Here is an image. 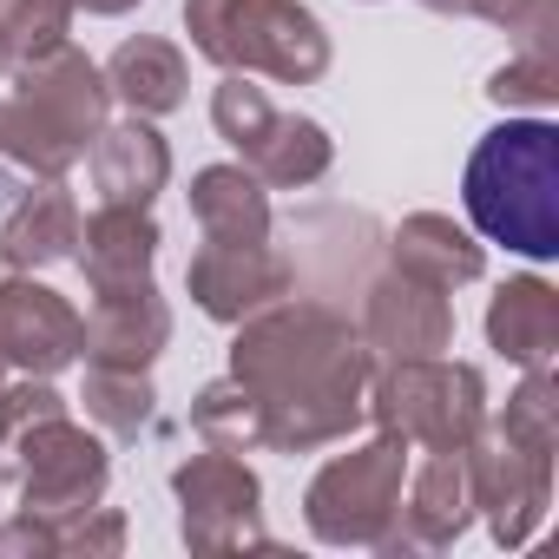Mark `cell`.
<instances>
[{"label":"cell","mask_w":559,"mask_h":559,"mask_svg":"<svg viewBox=\"0 0 559 559\" xmlns=\"http://www.w3.org/2000/svg\"><path fill=\"white\" fill-rule=\"evenodd\" d=\"M389 270L415 276V284H435V290H467L487 276V243L454 224L448 211H408L395 230H389Z\"/></svg>","instance_id":"obj_16"},{"label":"cell","mask_w":559,"mask_h":559,"mask_svg":"<svg viewBox=\"0 0 559 559\" xmlns=\"http://www.w3.org/2000/svg\"><path fill=\"white\" fill-rule=\"evenodd\" d=\"M185 198H191V217H198L204 237H276L270 191L243 165H204V171H191Z\"/></svg>","instance_id":"obj_22"},{"label":"cell","mask_w":559,"mask_h":559,"mask_svg":"<svg viewBox=\"0 0 559 559\" xmlns=\"http://www.w3.org/2000/svg\"><path fill=\"white\" fill-rule=\"evenodd\" d=\"M14 73L21 86L0 99V158L27 178H67L112 119V86L73 40Z\"/></svg>","instance_id":"obj_3"},{"label":"cell","mask_w":559,"mask_h":559,"mask_svg":"<svg viewBox=\"0 0 559 559\" xmlns=\"http://www.w3.org/2000/svg\"><path fill=\"white\" fill-rule=\"evenodd\" d=\"M0 362L21 376H60L80 362V310L34 270L0 276Z\"/></svg>","instance_id":"obj_12"},{"label":"cell","mask_w":559,"mask_h":559,"mask_svg":"<svg viewBox=\"0 0 559 559\" xmlns=\"http://www.w3.org/2000/svg\"><path fill=\"white\" fill-rule=\"evenodd\" d=\"M185 34L217 73H263L276 86H317L330 73V27L304 0H185Z\"/></svg>","instance_id":"obj_4"},{"label":"cell","mask_w":559,"mask_h":559,"mask_svg":"<svg viewBox=\"0 0 559 559\" xmlns=\"http://www.w3.org/2000/svg\"><path fill=\"white\" fill-rule=\"evenodd\" d=\"M73 14H80L73 0H8V8H0V34H8L14 67L60 53L73 40Z\"/></svg>","instance_id":"obj_26"},{"label":"cell","mask_w":559,"mask_h":559,"mask_svg":"<svg viewBox=\"0 0 559 559\" xmlns=\"http://www.w3.org/2000/svg\"><path fill=\"white\" fill-rule=\"evenodd\" d=\"M14 73V53H8V34H0V80H8Z\"/></svg>","instance_id":"obj_33"},{"label":"cell","mask_w":559,"mask_h":559,"mask_svg":"<svg viewBox=\"0 0 559 559\" xmlns=\"http://www.w3.org/2000/svg\"><path fill=\"white\" fill-rule=\"evenodd\" d=\"M165 349H171V304L158 297L152 276H139V284H106V290H93V310L80 317V362L152 369Z\"/></svg>","instance_id":"obj_15"},{"label":"cell","mask_w":559,"mask_h":559,"mask_svg":"<svg viewBox=\"0 0 559 559\" xmlns=\"http://www.w3.org/2000/svg\"><path fill=\"white\" fill-rule=\"evenodd\" d=\"M230 376L257 395L270 454H317L369 421L376 356L336 304L284 297L237 323Z\"/></svg>","instance_id":"obj_1"},{"label":"cell","mask_w":559,"mask_h":559,"mask_svg":"<svg viewBox=\"0 0 559 559\" xmlns=\"http://www.w3.org/2000/svg\"><path fill=\"white\" fill-rule=\"evenodd\" d=\"M80 402H86V421H99L106 435L132 441V435L152 421L158 389H152V369H106V362H86V389H80Z\"/></svg>","instance_id":"obj_24"},{"label":"cell","mask_w":559,"mask_h":559,"mask_svg":"<svg viewBox=\"0 0 559 559\" xmlns=\"http://www.w3.org/2000/svg\"><path fill=\"white\" fill-rule=\"evenodd\" d=\"M171 493H178V533L191 552H263L270 526H263V480L243 454L204 448L191 461L171 467Z\"/></svg>","instance_id":"obj_8"},{"label":"cell","mask_w":559,"mask_h":559,"mask_svg":"<svg viewBox=\"0 0 559 559\" xmlns=\"http://www.w3.org/2000/svg\"><path fill=\"white\" fill-rule=\"evenodd\" d=\"M461 454H467L474 513L487 520L493 546L520 552V546L546 526V513H552V454H533V448L507 441L493 421H480Z\"/></svg>","instance_id":"obj_11"},{"label":"cell","mask_w":559,"mask_h":559,"mask_svg":"<svg viewBox=\"0 0 559 559\" xmlns=\"http://www.w3.org/2000/svg\"><path fill=\"white\" fill-rule=\"evenodd\" d=\"M428 14H454V21H474V0H421Z\"/></svg>","instance_id":"obj_31"},{"label":"cell","mask_w":559,"mask_h":559,"mask_svg":"<svg viewBox=\"0 0 559 559\" xmlns=\"http://www.w3.org/2000/svg\"><path fill=\"white\" fill-rule=\"evenodd\" d=\"M533 0H474V21H493V27H513Z\"/></svg>","instance_id":"obj_29"},{"label":"cell","mask_w":559,"mask_h":559,"mask_svg":"<svg viewBox=\"0 0 559 559\" xmlns=\"http://www.w3.org/2000/svg\"><path fill=\"white\" fill-rule=\"evenodd\" d=\"M14 474H21V513L34 520H73L106 500L112 487V454L99 435H86L73 415L27 421L14 428Z\"/></svg>","instance_id":"obj_9"},{"label":"cell","mask_w":559,"mask_h":559,"mask_svg":"<svg viewBox=\"0 0 559 559\" xmlns=\"http://www.w3.org/2000/svg\"><path fill=\"white\" fill-rule=\"evenodd\" d=\"M487 349L513 369H552L559 356V290L546 276H507L487 297Z\"/></svg>","instance_id":"obj_19"},{"label":"cell","mask_w":559,"mask_h":559,"mask_svg":"<svg viewBox=\"0 0 559 559\" xmlns=\"http://www.w3.org/2000/svg\"><path fill=\"white\" fill-rule=\"evenodd\" d=\"M93 185H99V204H152L165 185H171V145L152 119L126 112V119H106L93 152Z\"/></svg>","instance_id":"obj_17"},{"label":"cell","mask_w":559,"mask_h":559,"mask_svg":"<svg viewBox=\"0 0 559 559\" xmlns=\"http://www.w3.org/2000/svg\"><path fill=\"white\" fill-rule=\"evenodd\" d=\"M112 99H126V112L139 119H165L191 99V67H185V47H171L165 34H132L112 47V60L99 67Z\"/></svg>","instance_id":"obj_21"},{"label":"cell","mask_w":559,"mask_h":559,"mask_svg":"<svg viewBox=\"0 0 559 559\" xmlns=\"http://www.w3.org/2000/svg\"><path fill=\"white\" fill-rule=\"evenodd\" d=\"M158 217L152 204H99L93 217H80V270H86V290H106V284H139L158 263Z\"/></svg>","instance_id":"obj_20"},{"label":"cell","mask_w":559,"mask_h":559,"mask_svg":"<svg viewBox=\"0 0 559 559\" xmlns=\"http://www.w3.org/2000/svg\"><path fill=\"white\" fill-rule=\"evenodd\" d=\"M73 8H86V14H99V21H119V14L139 8V0H73Z\"/></svg>","instance_id":"obj_30"},{"label":"cell","mask_w":559,"mask_h":559,"mask_svg":"<svg viewBox=\"0 0 559 559\" xmlns=\"http://www.w3.org/2000/svg\"><path fill=\"white\" fill-rule=\"evenodd\" d=\"M80 250V198L67 178H34L14 211L0 217V263L8 270H53Z\"/></svg>","instance_id":"obj_18"},{"label":"cell","mask_w":559,"mask_h":559,"mask_svg":"<svg viewBox=\"0 0 559 559\" xmlns=\"http://www.w3.org/2000/svg\"><path fill=\"white\" fill-rule=\"evenodd\" d=\"M461 204L467 230L480 243H500L526 263L559 257V126L546 112L533 119H500L480 132L461 171Z\"/></svg>","instance_id":"obj_2"},{"label":"cell","mask_w":559,"mask_h":559,"mask_svg":"<svg viewBox=\"0 0 559 559\" xmlns=\"http://www.w3.org/2000/svg\"><path fill=\"white\" fill-rule=\"evenodd\" d=\"M362 343L376 362H408V356H448L454 349V297L435 284L389 270L362 290Z\"/></svg>","instance_id":"obj_13"},{"label":"cell","mask_w":559,"mask_h":559,"mask_svg":"<svg viewBox=\"0 0 559 559\" xmlns=\"http://www.w3.org/2000/svg\"><path fill=\"white\" fill-rule=\"evenodd\" d=\"M211 126L237 152V165L263 178V191H310L336 165V139L317 119H304V112H276L270 93L250 86V73H224L217 80Z\"/></svg>","instance_id":"obj_6"},{"label":"cell","mask_w":559,"mask_h":559,"mask_svg":"<svg viewBox=\"0 0 559 559\" xmlns=\"http://www.w3.org/2000/svg\"><path fill=\"white\" fill-rule=\"evenodd\" d=\"M14 441V408H8V382H0V448Z\"/></svg>","instance_id":"obj_32"},{"label":"cell","mask_w":559,"mask_h":559,"mask_svg":"<svg viewBox=\"0 0 559 559\" xmlns=\"http://www.w3.org/2000/svg\"><path fill=\"white\" fill-rule=\"evenodd\" d=\"M191 435H198L204 448H224V454H257V448H270L263 408H257V395H250L237 376H217V382H204V389L191 395Z\"/></svg>","instance_id":"obj_23"},{"label":"cell","mask_w":559,"mask_h":559,"mask_svg":"<svg viewBox=\"0 0 559 559\" xmlns=\"http://www.w3.org/2000/svg\"><path fill=\"white\" fill-rule=\"evenodd\" d=\"M369 421L408 448H467L487 421V376L454 356H408L376 362L369 376Z\"/></svg>","instance_id":"obj_5"},{"label":"cell","mask_w":559,"mask_h":559,"mask_svg":"<svg viewBox=\"0 0 559 559\" xmlns=\"http://www.w3.org/2000/svg\"><path fill=\"white\" fill-rule=\"evenodd\" d=\"M185 290L211 323L237 330L243 317L297 297V257L276 237H204L185 263Z\"/></svg>","instance_id":"obj_10"},{"label":"cell","mask_w":559,"mask_h":559,"mask_svg":"<svg viewBox=\"0 0 559 559\" xmlns=\"http://www.w3.org/2000/svg\"><path fill=\"white\" fill-rule=\"evenodd\" d=\"M53 539H60L67 559H112V552H126V513L99 500L73 520H53Z\"/></svg>","instance_id":"obj_28"},{"label":"cell","mask_w":559,"mask_h":559,"mask_svg":"<svg viewBox=\"0 0 559 559\" xmlns=\"http://www.w3.org/2000/svg\"><path fill=\"white\" fill-rule=\"evenodd\" d=\"M507 441L533 448V454H559V376L552 369H526L520 389L507 395L500 415H487Z\"/></svg>","instance_id":"obj_25"},{"label":"cell","mask_w":559,"mask_h":559,"mask_svg":"<svg viewBox=\"0 0 559 559\" xmlns=\"http://www.w3.org/2000/svg\"><path fill=\"white\" fill-rule=\"evenodd\" d=\"M408 441L382 435L376 441H356L349 454H330L310 487H304V526L310 539L323 546H362L376 552L395 526V507H402V480H408Z\"/></svg>","instance_id":"obj_7"},{"label":"cell","mask_w":559,"mask_h":559,"mask_svg":"<svg viewBox=\"0 0 559 559\" xmlns=\"http://www.w3.org/2000/svg\"><path fill=\"white\" fill-rule=\"evenodd\" d=\"M474 487H467V454L461 448H428V461L402 480V507L395 526L376 552H448L467 526H474Z\"/></svg>","instance_id":"obj_14"},{"label":"cell","mask_w":559,"mask_h":559,"mask_svg":"<svg viewBox=\"0 0 559 559\" xmlns=\"http://www.w3.org/2000/svg\"><path fill=\"white\" fill-rule=\"evenodd\" d=\"M487 99H493L500 112H552V99H559V53L513 47V60L493 67Z\"/></svg>","instance_id":"obj_27"}]
</instances>
